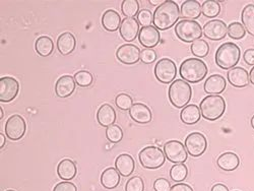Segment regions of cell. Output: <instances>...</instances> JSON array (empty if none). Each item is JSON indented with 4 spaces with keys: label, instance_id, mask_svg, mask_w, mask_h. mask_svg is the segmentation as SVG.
I'll use <instances>...</instances> for the list:
<instances>
[{
    "label": "cell",
    "instance_id": "1",
    "mask_svg": "<svg viewBox=\"0 0 254 191\" xmlns=\"http://www.w3.org/2000/svg\"><path fill=\"white\" fill-rule=\"evenodd\" d=\"M180 9L176 2L172 0H168L163 4L157 7L154 12L153 23L155 28L158 30H168L171 29L180 17Z\"/></svg>",
    "mask_w": 254,
    "mask_h": 191
},
{
    "label": "cell",
    "instance_id": "2",
    "mask_svg": "<svg viewBox=\"0 0 254 191\" xmlns=\"http://www.w3.org/2000/svg\"><path fill=\"white\" fill-rule=\"evenodd\" d=\"M179 73L185 81L196 83L201 81L207 74V66L200 59L189 58L181 63Z\"/></svg>",
    "mask_w": 254,
    "mask_h": 191
},
{
    "label": "cell",
    "instance_id": "3",
    "mask_svg": "<svg viewBox=\"0 0 254 191\" xmlns=\"http://www.w3.org/2000/svg\"><path fill=\"white\" fill-rule=\"evenodd\" d=\"M240 57L241 51L238 45L228 42L218 48L216 52V63L222 69H231L237 65Z\"/></svg>",
    "mask_w": 254,
    "mask_h": 191
},
{
    "label": "cell",
    "instance_id": "4",
    "mask_svg": "<svg viewBox=\"0 0 254 191\" xmlns=\"http://www.w3.org/2000/svg\"><path fill=\"white\" fill-rule=\"evenodd\" d=\"M200 113L203 118L214 121L223 116L226 110V103L219 95H209L200 103Z\"/></svg>",
    "mask_w": 254,
    "mask_h": 191
},
{
    "label": "cell",
    "instance_id": "5",
    "mask_svg": "<svg viewBox=\"0 0 254 191\" xmlns=\"http://www.w3.org/2000/svg\"><path fill=\"white\" fill-rule=\"evenodd\" d=\"M169 100L176 108H184L191 99L192 91L189 83L184 79L174 80L169 88Z\"/></svg>",
    "mask_w": 254,
    "mask_h": 191
},
{
    "label": "cell",
    "instance_id": "6",
    "mask_svg": "<svg viewBox=\"0 0 254 191\" xmlns=\"http://www.w3.org/2000/svg\"><path fill=\"white\" fill-rule=\"evenodd\" d=\"M176 36L185 43H193L202 35V29L196 20L182 19L175 27Z\"/></svg>",
    "mask_w": 254,
    "mask_h": 191
},
{
    "label": "cell",
    "instance_id": "7",
    "mask_svg": "<svg viewBox=\"0 0 254 191\" xmlns=\"http://www.w3.org/2000/svg\"><path fill=\"white\" fill-rule=\"evenodd\" d=\"M139 163L146 169H158L162 167L166 161V156L163 151L157 146H147L140 151Z\"/></svg>",
    "mask_w": 254,
    "mask_h": 191
},
{
    "label": "cell",
    "instance_id": "8",
    "mask_svg": "<svg viewBox=\"0 0 254 191\" xmlns=\"http://www.w3.org/2000/svg\"><path fill=\"white\" fill-rule=\"evenodd\" d=\"M176 64L169 58H163L157 62L155 66V75L162 83H170L176 77Z\"/></svg>",
    "mask_w": 254,
    "mask_h": 191
},
{
    "label": "cell",
    "instance_id": "9",
    "mask_svg": "<svg viewBox=\"0 0 254 191\" xmlns=\"http://www.w3.org/2000/svg\"><path fill=\"white\" fill-rule=\"evenodd\" d=\"M164 153L166 158L176 164H183L188 158L186 147L178 140H170L165 143Z\"/></svg>",
    "mask_w": 254,
    "mask_h": 191
},
{
    "label": "cell",
    "instance_id": "10",
    "mask_svg": "<svg viewBox=\"0 0 254 191\" xmlns=\"http://www.w3.org/2000/svg\"><path fill=\"white\" fill-rule=\"evenodd\" d=\"M27 131V124L20 115H12L5 124V134L11 140L22 138Z\"/></svg>",
    "mask_w": 254,
    "mask_h": 191
},
{
    "label": "cell",
    "instance_id": "11",
    "mask_svg": "<svg viewBox=\"0 0 254 191\" xmlns=\"http://www.w3.org/2000/svg\"><path fill=\"white\" fill-rule=\"evenodd\" d=\"M185 147L190 156L199 157L203 155L207 147L206 138L199 132L190 133L185 139Z\"/></svg>",
    "mask_w": 254,
    "mask_h": 191
},
{
    "label": "cell",
    "instance_id": "12",
    "mask_svg": "<svg viewBox=\"0 0 254 191\" xmlns=\"http://www.w3.org/2000/svg\"><path fill=\"white\" fill-rule=\"evenodd\" d=\"M19 91L18 81L9 76L0 79V101L2 103L11 102L17 96Z\"/></svg>",
    "mask_w": 254,
    "mask_h": 191
},
{
    "label": "cell",
    "instance_id": "13",
    "mask_svg": "<svg viewBox=\"0 0 254 191\" xmlns=\"http://www.w3.org/2000/svg\"><path fill=\"white\" fill-rule=\"evenodd\" d=\"M228 31V27L221 19L209 20L206 23L202 29V33L204 37L213 41H219L226 37Z\"/></svg>",
    "mask_w": 254,
    "mask_h": 191
},
{
    "label": "cell",
    "instance_id": "14",
    "mask_svg": "<svg viewBox=\"0 0 254 191\" xmlns=\"http://www.w3.org/2000/svg\"><path fill=\"white\" fill-rule=\"evenodd\" d=\"M140 50L132 44H125L118 48L116 52L117 59L124 64H135L140 59Z\"/></svg>",
    "mask_w": 254,
    "mask_h": 191
},
{
    "label": "cell",
    "instance_id": "15",
    "mask_svg": "<svg viewBox=\"0 0 254 191\" xmlns=\"http://www.w3.org/2000/svg\"><path fill=\"white\" fill-rule=\"evenodd\" d=\"M139 43L146 49H152L159 45L161 41V35L158 29L155 27H143L138 34Z\"/></svg>",
    "mask_w": 254,
    "mask_h": 191
},
{
    "label": "cell",
    "instance_id": "16",
    "mask_svg": "<svg viewBox=\"0 0 254 191\" xmlns=\"http://www.w3.org/2000/svg\"><path fill=\"white\" fill-rule=\"evenodd\" d=\"M119 30L121 37L125 41L131 42L139 34V24L133 17H125L122 20Z\"/></svg>",
    "mask_w": 254,
    "mask_h": 191
},
{
    "label": "cell",
    "instance_id": "17",
    "mask_svg": "<svg viewBox=\"0 0 254 191\" xmlns=\"http://www.w3.org/2000/svg\"><path fill=\"white\" fill-rule=\"evenodd\" d=\"M129 115L133 121L139 124L150 123L153 118L151 109L141 103H135L132 105V107L129 109Z\"/></svg>",
    "mask_w": 254,
    "mask_h": 191
},
{
    "label": "cell",
    "instance_id": "18",
    "mask_svg": "<svg viewBox=\"0 0 254 191\" xmlns=\"http://www.w3.org/2000/svg\"><path fill=\"white\" fill-rule=\"evenodd\" d=\"M227 77L229 82L235 88H244L249 83V74L243 67H233L229 69Z\"/></svg>",
    "mask_w": 254,
    "mask_h": 191
},
{
    "label": "cell",
    "instance_id": "19",
    "mask_svg": "<svg viewBox=\"0 0 254 191\" xmlns=\"http://www.w3.org/2000/svg\"><path fill=\"white\" fill-rule=\"evenodd\" d=\"M74 77L70 75L61 76L55 84V93L59 98H67L73 94L75 90Z\"/></svg>",
    "mask_w": 254,
    "mask_h": 191
},
{
    "label": "cell",
    "instance_id": "20",
    "mask_svg": "<svg viewBox=\"0 0 254 191\" xmlns=\"http://www.w3.org/2000/svg\"><path fill=\"white\" fill-rule=\"evenodd\" d=\"M226 89V80L220 74H213L204 82V91L209 95H218L225 91Z\"/></svg>",
    "mask_w": 254,
    "mask_h": 191
},
{
    "label": "cell",
    "instance_id": "21",
    "mask_svg": "<svg viewBox=\"0 0 254 191\" xmlns=\"http://www.w3.org/2000/svg\"><path fill=\"white\" fill-rule=\"evenodd\" d=\"M115 167L120 175H122L123 177H128L134 171L135 163L131 156L123 154L117 157L115 161Z\"/></svg>",
    "mask_w": 254,
    "mask_h": 191
},
{
    "label": "cell",
    "instance_id": "22",
    "mask_svg": "<svg viewBox=\"0 0 254 191\" xmlns=\"http://www.w3.org/2000/svg\"><path fill=\"white\" fill-rule=\"evenodd\" d=\"M97 120L101 126L109 127L116 121V112L109 104H104L98 110Z\"/></svg>",
    "mask_w": 254,
    "mask_h": 191
},
{
    "label": "cell",
    "instance_id": "23",
    "mask_svg": "<svg viewBox=\"0 0 254 191\" xmlns=\"http://www.w3.org/2000/svg\"><path fill=\"white\" fill-rule=\"evenodd\" d=\"M76 47L75 37L71 33H63L57 40V48L62 55H68L74 51Z\"/></svg>",
    "mask_w": 254,
    "mask_h": 191
},
{
    "label": "cell",
    "instance_id": "24",
    "mask_svg": "<svg viewBox=\"0 0 254 191\" xmlns=\"http://www.w3.org/2000/svg\"><path fill=\"white\" fill-rule=\"evenodd\" d=\"M121 23L120 15L113 9H108L107 11H105L102 16V25L104 29L108 32H115L120 29L119 27L121 26Z\"/></svg>",
    "mask_w": 254,
    "mask_h": 191
},
{
    "label": "cell",
    "instance_id": "25",
    "mask_svg": "<svg viewBox=\"0 0 254 191\" xmlns=\"http://www.w3.org/2000/svg\"><path fill=\"white\" fill-rule=\"evenodd\" d=\"M201 116L200 109L194 104H190L185 106L180 113L181 121L185 124L192 125L199 121Z\"/></svg>",
    "mask_w": 254,
    "mask_h": 191
},
{
    "label": "cell",
    "instance_id": "26",
    "mask_svg": "<svg viewBox=\"0 0 254 191\" xmlns=\"http://www.w3.org/2000/svg\"><path fill=\"white\" fill-rule=\"evenodd\" d=\"M201 14V6L195 0H187L181 5V16L184 19H196Z\"/></svg>",
    "mask_w": 254,
    "mask_h": 191
},
{
    "label": "cell",
    "instance_id": "27",
    "mask_svg": "<svg viewBox=\"0 0 254 191\" xmlns=\"http://www.w3.org/2000/svg\"><path fill=\"white\" fill-rule=\"evenodd\" d=\"M76 166L70 159L62 160L57 167L58 176L63 180H71L76 175Z\"/></svg>",
    "mask_w": 254,
    "mask_h": 191
},
{
    "label": "cell",
    "instance_id": "28",
    "mask_svg": "<svg viewBox=\"0 0 254 191\" xmlns=\"http://www.w3.org/2000/svg\"><path fill=\"white\" fill-rule=\"evenodd\" d=\"M120 182V173L116 168H108L101 175V184L106 189H114Z\"/></svg>",
    "mask_w": 254,
    "mask_h": 191
},
{
    "label": "cell",
    "instance_id": "29",
    "mask_svg": "<svg viewBox=\"0 0 254 191\" xmlns=\"http://www.w3.org/2000/svg\"><path fill=\"white\" fill-rule=\"evenodd\" d=\"M218 166L224 171H234L240 164L239 157L234 153H225L217 160Z\"/></svg>",
    "mask_w": 254,
    "mask_h": 191
},
{
    "label": "cell",
    "instance_id": "30",
    "mask_svg": "<svg viewBox=\"0 0 254 191\" xmlns=\"http://www.w3.org/2000/svg\"><path fill=\"white\" fill-rule=\"evenodd\" d=\"M35 48H36L37 53L40 56L47 57L53 52V49H54L53 41L50 37L42 36V37L37 39L36 44H35Z\"/></svg>",
    "mask_w": 254,
    "mask_h": 191
},
{
    "label": "cell",
    "instance_id": "31",
    "mask_svg": "<svg viewBox=\"0 0 254 191\" xmlns=\"http://www.w3.org/2000/svg\"><path fill=\"white\" fill-rule=\"evenodd\" d=\"M241 19L245 30L251 36H254V4H247L243 8Z\"/></svg>",
    "mask_w": 254,
    "mask_h": 191
},
{
    "label": "cell",
    "instance_id": "32",
    "mask_svg": "<svg viewBox=\"0 0 254 191\" xmlns=\"http://www.w3.org/2000/svg\"><path fill=\"white\" fill-rule=\"evenodd\" d=\"M201 12L206 17H216L221 12V4L214 0H206L201 5Z\"/></svg>",
    "mask_w": 254,
    "mask_h": 191
},
{
    "label": "cell",
    "instance_id": "33",
    "mask_svg": "<svg viewBox=\"0 0 254 191\" xmlns=\"http://www.w3.org/2000/svg\"><path fill=\"white\" fill-rule=\"evenodd\" d=\"M190 49H191V52L193 55H195L196 57H200V58L205 57L209 52L208 44L206 43L205 40H202V39H198V40L194 41L191 44Z\"/></svg>",
    "mask_w": 254,
    "mask_h": 191
},
{
    "label": "cell",
    "instance_id": "34",
    "mask_svg": "<svg viewBox=\"0 0 254 191\" xmlns=\"http://www.w3.org/2000/svg\"><path fill=\"white\" fill-rule=\"evenodd\" d=\"M188 174V169L183 164L174 165L170 170L171 179L175 182H182L186 179Z\"/></svg>",
    "mask_w": 254,
    "mask_h": 191
},
{
    "label": "cell",
    "instance_id": "35",
    "mask_svg": "<svg viewBox=\"0 0 254 191\" xmlns=\"http://www.w3.org/2000/svg\"><path fill=\"white\" fill-rule=\"evenodd\" d=\"M121 8L122 13L127 17H133L139 12V4L137 0H124Z\"/></svg>",
    "mask_w": 254,
    "mask_h": 191
},
{
    "label": "cell",
    "instance_id": "36",
    "mask_svg": "<svg viewBox=\"0 0 254 191\" xmlns=\"http://www.w3.org/2000/svg\"><path fill=\"white\" fill-rule=\"evenodd\" d=\"M227 34L232 39L240 40V39L245 37L246 30H245V28H244V26L242 24H240L238 22H234V23H231L228 26Z\"/></svg>",
    "mask_w": 254,
    "mask_h": 191
},
{
    "label": "cell",
    "instance_id": "37",
    "mask_svg": "<svg viewBox=\"0 0 254 191\" xmlns=\"http://www.w3.org/2000/svg\"><path fill=\"white\" fill-rule=\"evenodd\" d=\"M74 80H75L77 86H79L81 88H87L93 83L94 77L91 72L86 71V70H80L75 73Z\"/></svg>",
    "mask_w": 254,
    "mask_h": 191
},
{
    "label": "cell",
    "instance_id": "38",
    "mask_svg": "<svg viewBox=\"0 0 254 191\" xmlns=\"http://www.w3.org/2000/svg\"><path fill=\"white\" fill-rule=\"evenodd\" d=\"M106 136H107L108 140L112 143H117L122 140L123 138V131L118 125H111L107 127L106 130Z\"/></svg>",
    "mask_w": 254,
    "mask_h": 191
},
{
    "label": "cell",
    "instance_id": "39",
    "mask_svg": "<svg viewBox=\"0 0 254 191\" xmlns=\"http://www.w3.org/2000/svg\"><path fill=\"white\" fill-rule=\"evenodd\" d=\"M115 103H116V106L119 109L129 110L133 105V100L129 95L119 94L115 99Z\"/></svg>",
    "mask_w": 254,
    "mask_h": 191
},
{
    "label": "cell",
    "instance_id": "40",
    "mask_svg": "<svg viewBox=\"0 0 254 191\" xmlns=\"http://www.w3.org/2000/svg\"><path fill=\"white\" fill-rule=\"evenodd\" d=\"M144 190V183L143 180L138 177L134 176L130 178L126 183L125 191H143Z\"/></svg>",
    "mask_w": 254,
    "mask_h": 191
},
{
    "label": "cell",
    "instance_id": "41",
    "mask_svg": "<svg viewBox=\"0 0 254 191\" xmlns=\"http://www.w3.org/2000/svg\"><path fill=\"white\" fill-rule=\"evenodd\" d=\"M154 16L152 15V12L147 9H142L137 14V22L142 27H150L153 23Z\"/></svg>",
    "mask_w": 254,
    "mask_h": 191
},
{
    "label": "cell",
    "instance_id": "42",
    "mask_svg": "<svg viewBox=\"0 0 254 191\" xmlns=\"http://www.w3.org/2000/svg\"><path fill=\"white\" fill-rule=\"evenodd\" d=\"M157 59V53L153 49H143L140 52V60L145 63V64H150Z\"/></svg>",
    "mask_w": 254,
    "mask_h": 191
},
{
    "label": "cell",
    "instance_id": "43",
    "mask_svg": "<svg viewBox=\"0 0 254 191\" xmlns=\"http://www.w3.org/2000/svg\"><path fill=\"white\" fill-rule=\"evenodd\" d=\"M154 188L156 191H169L171 189L170 183L164 178H159L154 183Z\"/></svg>",
    "mask_w": 254,
    "mask_h": 191
},
{
    "label": "cell",
    "instance_id": "44",
    "mask_svg": "<svg viewBox=\"0 0 254 191\" xmlns=\"http://www.w3.org/2000/svg\"><path fill=\"white\" fill-rule=\"evenodd\" d=\"M53 191H77V188H76V186L73 183L64 181V182L58 183L54 187Z\"/></svg>",
    "mask_w": 254,
    "mask_h": 191
},
{
    "label": "cell",
    "instance_id": "45",
    "mask_svg": "<svg viewBox=\"0 0 254 191\" xmlns=\"http://www.w3.org/2000/svg\"><path fill=\"white\" fill-rule=\"evenodd\" d=\"M243 58L248 65H254V49H247L244 52Z\"/></svg>",
    "mask_w": 254,
    "mask_h": 191
},
{
    "label": "cell",
    "instance_id": "46",
    "mask_svg": "<svg viewBox=\"0 0 254 191\" xmlns=\"http://www.w3.org/2000/svg\"><path fill=\"white\" fill-rule=\"evenodd\" d=\"M169 191H193L192 188L190 187L188 184H185V183H178V184H175L171 187V189Z\"/></svg>",
    "mask_w": 254,
    "mask_h": 191
},
{
    "label": "cell",
    "instance_id": "47",
    "mask_svg": "<svg viewBox=\"0 0 254 191\" xmlns=\"http://www.w3.org/2000/svg\"><path fill=\"white\" fill-rule=\"evenodd\" d=\"M211 191H229L228 187L222 183H218L216 185L213 186V188H211Z\"/></svg>",
    "mask_w": 254,
    "mask_h": 191
},
{
    "label": "cell",
    "instance_id": "48",
    "mask_svg": "<svg viewBox=\"0 0 254 191\" xmlns=\"http://www.w3.org/2000/svg\"><path fill=\"white\" fill-rule=\"evenodd\" d=\"M249 79L251 81V83L254 86V67L250 70V73H249Z\"/></svg>",
    "mask_w": 254,
    "mask_h": 191
},
{
    "label": "cell",
    "instance_id": "49",
    "mask_svg": "<svg viewBox=\"0 0 254 191\" xmlns=\"http://www.w3.org/2000/svg\"><path fill=\"white\" fill-rule=\"evenodd\" d=\"M0 141H1V143H0V147H3L4 146V144H5V136L1 133L0 134Z\"/></svg>",
    "mask_w": 254,
    "mask_h": 191
},
{
    "label": "cell",
    "instance_id": "50",
    "mask_svg": "<svg viewBox=\"0 0 254 191\" xmlns=\"http://www.w3.org/2000/svg\"><path fill=\"white\" fill-rule=\"evenodd\" d=\"M153 5H159V4H163L165 1H163V0H157V1H155V0H151L150 1Z\"/></svg>",
    "mask_w": 254,
    "mask_h": 191
},
{
    "label": "cell",
    "instance_id": "51",
    "mask_svg": "<svg viewBox=\"0 0 254 191\" xmlns=\"http://www.w3.org/2000/svg\"><path fill=\"white\" fill-rule=\"evenodd\" d=\"M251 126L253 127V129H254V115H253L252 118H251Z\"/></svg>",
    "mask_w": 254,
    "mask_h": 191
},
{
    "label": "cell",
    "instance_id": "52",
    "mask_svg": "<svg viewBox=\"0 0 254 191\" xmlns=\"http://www.w3.org/2000/svg\"><path fill=\"white\" fill-rule=\"evenodd\" d=\"M0 110H1V114H0V118H3V111H2V108H0Z\"/></svg>",
    "mask_w": 254,
    "mask_h": 191
},
{
    "label": "cell",
    "instance_id": "53",
    "mask_svg": "<svg viewBox=\"0 0 254 191\" xmlns=\"http://www.w3.org/2000/svg\"><path fill=\"white\" fill-rule=\"evenodd\" d=\"M6 191H14V190H6Z\"/></svg>",
    "mask_w": 254,
    "mask_h": 191
},
{
    "label": "cell",
    "instance_id": "54",
    "mask_svg": "<svg viewBox=\"0 0 254 191\" xmlns=\"http://www.w3.org/2000/svg\"><path fill=\"white\" fill-rule=\"evenodd\" d=\"M235 191H238V190H235Z\"/></svg>",
    "mask_w": 254,
    "mask_h": 191
}]
</instances>
